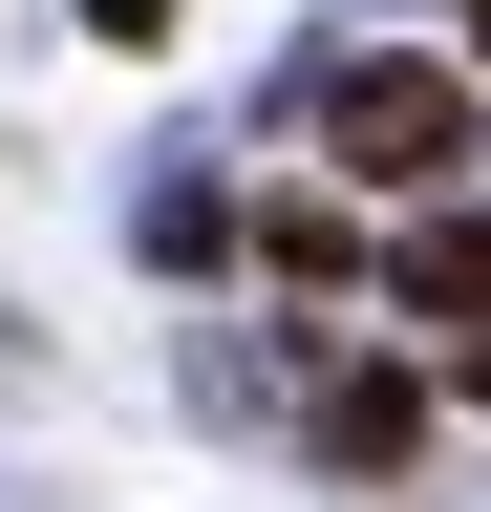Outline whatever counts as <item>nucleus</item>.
Here are the masks:
<instances>
[{
    "label": "nucleus",
    "mask_w": 491,
    "mask_h": 512,
    "mask_svg": "<svg viewBox=\"0 0 491 512\" xmlns=\"http://www.w3.org/2000/svg\"><path fill=\"white\" fill-rule=\"evenodd\" d=\"M385 299H406V320H427V342H449V363L491 384V214H427V235L385 256Z\"/></svg>",
    "instance_id": "nucleus-2"
},
{
    "label": "nucleus",
    "mask_w": 491,
    "mask_h": 512,
    "mask_svg": "<svg viewBox=\"0 0 491 512\" xmlns=\"http://www.w3.org/2000/svg\"><path fill=\"white\" fill-rule=\"evenodd\" d=\"M470 43H491V0H470Z\"/></svg>",
    "instance_id": "nucleus-4"
},
{
    "label": "nucleus",
    "mask_w": 491,
    "mask_h": 512,
    "mask_svg": "<svg viewBox=\"0 0 491 512\" xmlns=\"http://www.w3.org/2000/svg\"><path fill=\"white\" fill-rule=\"evenodd\" d=\"M406 448H427V384L406 363H342L321 384V470H406Z\"/></svg>",
    "instance_id": "nucleus-3"
},
{
    "label": "nucleus",
    "mask_w": 491,
    "mask_h": 512,
    "mask_svg": "<svg viewBox=\"0 0 491 512\" xmlns=\"http://www.w3.org/2000/svg\"><path fill=\"white\" fill-rule=\"evenodd\" d=\"M321 150H342V192H406V214H449L470 192V64H427V43H363L342 86H321Z\"/></svg>",
    "instance_id": "nucleus-1"
}]
</instances>
